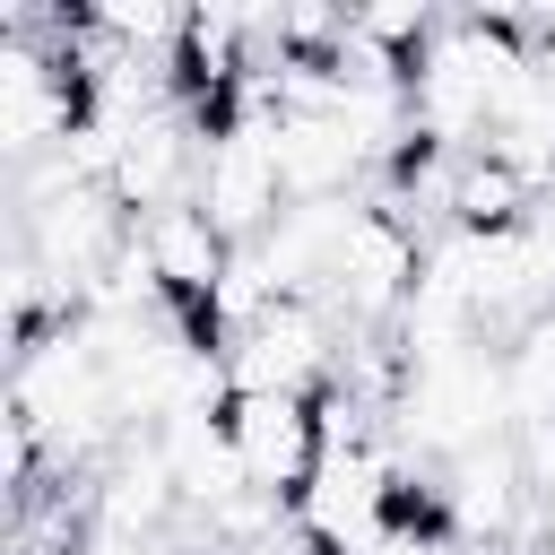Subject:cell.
<instances>
[{
    "mask_svg": "<svg viewBox=\"0 0 555 555\" xmlns=\"http://www.w3.org/2000/svg\"><path fill=\"white\" fill-rule=\"evenodd\" d=\"M225 442L251 477V494L286 503L312 486V468L330 460V434H321V399H295V390H234L225 399Z\"/></svg>",
    "mask_w": 555,
    "mask_h": 555,
    "instance_id": "3957f363",
    "label": "cell"
},
{
    "mask_svg": "<svg viewBox=\"0 0 555 555\" xmlns=\"http://www.w3.org/2000/svg\"><path fill=\"white\" fill-rule=\"evenodd\" d=\"M416 278H425V234L399 225V217H382V208L364 199V217L347 225V243H338V260H330L321 312H330L347 338H390L399 312H408V295H416Z\"/></svg>",
    "mask_w": 555,
    "mask_h": 555,
    "instance_id": "6da1fadb",
    "label": "cell"
},
{
    "mask_svg": "<svg viewBox=\"0 0 555 555\" xmlns=\"http://www.w3.org/2000/svg\"><path fill=\"white\" fill-rule=\"evenodd\" d=\"M139 260H147L156 295L208 330V304H217L225 269H234V243H225L199 208H156V217H139Z\"/></svg>",
    "mask_w": 555,
    "mask_h": 555,
    "instance_id": "277c9868",
    "label": "cell"
},
{
    "mask_svg": "<svg viewBox=\"0 0 555 555\" xmlns=\"http://www.w3.org/2000/svg\"><path fill=\"white\" fill-rule=\"evenodd\" d=\"M503 373H512V416H520V425L555 416V312L529 321V330L503 347Z\"/></svg>",
    "mask_w": 555,
    "mask_h": 555,
    "instance_id": "5b68a950",
    "label": "cell"
},
{
    "mask_svg": "<svg viewBox=\"0 0 555 555\" xmlns=\"http://www.w3.org/2000/svg\"><path fill=\"white\" fill-rule=\"evenodd\" d=\"M338 356H347V330L312 304V295H278L251 330L225 338V382L234 390H295V399H321L338 382Z\"/></svg>",
    "mask_w": 555,
    "mask_h": 555,
    "instance_id": "7a4b0ae2",
    "label": "cell"
}]
</instances>
